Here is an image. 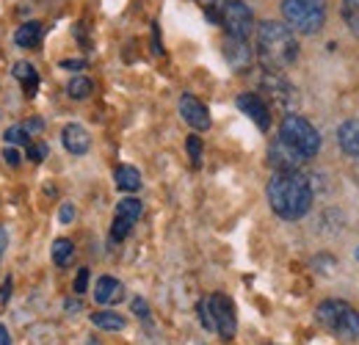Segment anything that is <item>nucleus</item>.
<instances>
[{
    "instance_id": "17",
    "label": "nucleus",
    "mask_w": 359,
    "mask_h": 345,
    "mask_svg": "<svg viewBox=\"0 0 359 345\" xmlns=\"http://www.w3.org/2000/svg\"><path fill=\"white\" fill-rule=\"evenodd\" d=\"M42 34H45L42 22H25V25H20V28H17L14 42L28 50V47H36V44L42 42Z\"/></svg>"
},
{
    "instance_id": "10",
    "label": "nucleus",
    "mask_w": 359,
    "mask_h": 345,
    "mask_svg": "<svg viewBox=\"0 0 359 345\" xmlns=\"http://www.w3.org/2000/svg\"><path fill=\"white\" fill-rule=\"evenodd\" d=\"M180 116H182L194 130L210 128V114H208L205 102L196 100L194 94H182V97H180Z\"/></svg>"
},
{
    "instance_id": "31",
    "label": "nucleus",
    "mask_w": 359,
    "mask_h": 345,
    "mask_svg": "<svg viewBox=\"0 0 359 345\" xmlns=\"http://www.w3.org/2000/svg\"><path fill=\"white\" fill-rule=\"evenodd\" d=\"M61 224H69V221H72V218H75V208H72V205H64V208H61Z\"/></svg>"
},
{
    "instance_id": "26",
    "label": "nucleus",
    "mask_w": 359,
    "mask_h": 345,
    "mask_svg": "<svg viewBox=\"0 0 359 345\" xmlns=\"http://www.w3.org/2000/svg\"><path fill=\"white\" fill-rule=\"evenodd\" d=\"M28 158L36 161V163H42L47 158V147L45 144H28Z\"/></svg>"
},
{
    "instance_id": "20",
    "label": "nucleus",
    "mask_w": 359,
    "mask_h": 345,
    "mask_svg": "<svg viewBox=\"0 0 359 345\" xmlns=\"http://www.w3.org/2000/svg\"><path fill=\"white\" fill-rule=\"evenodd\" d=\"M14 78H17V81L25 86V91H28V94H34V91H36V86H39V75H36V69H34L31 64H25V61L14 67Z\"/></svg>"
},
{
    "instance_id": "33",
    "label": "nucleus",
    "mask_w": 359,
    "mask_h": 345,
    "mask_svg": "<svg viewBox=\"0 0 359 345\" xmlns=\"http://www.w3.org/2000/svg\"><path fill=\"white\" fill-rule=\"evenodd\" d=\"M6 249H8V232L0 226V259H3V255H6Z\"/></svg>"
},
{
    "instance_id": "22",
    "label": "nucleus",
    "mask_w": 359,
    "mask_h": 345,
    "mask_svg": "<svg viewBox=\"0 0 359 345\" xmlns=\"http://www.w3.org/2000/svg\"><path fill=\"white\" fill-rule=\"evenodd\" d=\"M72 252H75V246H72V241H67V238H58L55 243H53V262L55 265H67L69 257H72Z\"/></svg>"
},
{
    "instance_id": "23",
    "label": "nucleus",
    "mask_w": 359,
    "mask_h": 345,
    "mask_svg": "<svg viewBox=\"0 0 359 345\" xmlns=\"http://www.w3.org/2000/svg\"><path fill=\"white\" fill-rule=\"evenodd\" d=\"M91 88H94V83H91L89 78H72L69 86H67V94H69L72 100H86L91 94Z\"/></svg>"
},
{
    "instance_id": "12",
    "label": "nucleus",
    "mask_w": 359,
    "mask_h": 345,
    "mask_svg": "<svg viewBox=\"0 0 359 345\" xmlns=\"http://www.w3.org/2000/svg\"><path fill=\"white\" fill-rule=\"evenodd\" d=\"M224 58L235 72H243V69H249V67H252V47L246 44V39L226 36L224 39Z\"/></svg>"
},
{
    "instance_id": "1",
    "label": "nucleus",
    "mask_w": 359,
    "mask_h": 345,
    "mask_svg": "<svg viewBox=\"0 0 359 345\" xmlns=\"http://www.w3.org/2000/svg\"><path fill=\"white\" fill-rule=\"evenodd\" d=\"M266 194H269L271 210L285 221H299L313 210V180L302 172H276L269 180Z\"/></svg>"
},
{
    "instance_id": "14",
    "label": "nucleus",
    "mask_w": 359,
    "mask_h": 345,
    "mask_svg": "<svg viewBox=\"0 0 359 345\" xmlns=\"http://www.w3.org/2000/svg\"><path fill=\"white\" fill-rule=\"evenodd\" d=\"M61 138H64V147H67L69 155H86V152H89L91 135L83 125H67Z\"/></svg>"
},
{
    "instance_id": "35",
    "label": "nucleus",
    "mask_w": 359,
    "mask_h": 345,
    "mask_svg": "<svg viewBox=\"0 0 359 345\" xmlns=\"http://www.w3.org/2000/svg\"><path fill=\"white\" fill-rule=\"evenodd\" d=\"M0 345H11V334H8V329L0 323Z\"/></svg>"
},
{
    "instance_id": "34",
    "label": "nucleus",
    "mask_w": 359,
    "mask_h": 345,
    "mask_svg": "<svg viewBox=\"0 0 359 345\" xmlns=\"http://www.w3.org/2000/svg\"><path fill=\"white\" fill-rule=\"evenodd\" d=\"M22 128H25V133H36V130H42L45 125H42V119H31V122H25Z\"/></svg>"
},
{
    "instance_id": "37",
    "label": "nucleus",
    "mask_w": 359,
    "mask_h": 345,
    "mask_svg": "<svg viewBox=\"0 0 359 345\" xmlns=\"http://www.w3.org/2000/svg\"><path fill=\"white\" fill-rule=\"evenodd\" d=\"M354 174H357V180H359V158H357V169H354Z\"/></svg>"
},
{
    "instance_id": "5",
    "label": "nucleus",
    "mask_w": 359,
    "mask_h": 345,
    "mask_svg": "<svg viewBox=\"0 0 359 345\" xmlns=\"http://www.w3.org/2000/svg\"><path fill=\"white\" fill-rule=\"evenodd\" d=\"M315 318H318V323L326 326L329 332H334V334H340V337L359 340V312L351 304L329 299V302L318 304Z\"/></svg>"
},
{
    "instance_id": "32",
    "label": "nucleus",
    "mask_w": 359,
    "mask_h": 345,
    "mask_svg": "<svg viewBox=\"0 0 359 345\" xmlns=\"http://www.w3.org/2000/svg\"><path fill=\"white\" fill-rule=\"evenodd\" d=\"M86 67V61H61V69H72V72H78V69H83Z\"/></svg>"
},
{
    "instance_id": "21",
    "label": "nucleus",
    "mask_w": 359,
    "mask_h": 345,
    "mask_svg": "<svg viewBox=\"0 0 359 345\" xmlns=\"http://www.w3.org/2000/svg\"><path fill=\"white\" fill-rule=\"evenodd\" d=\"M340 14H343V22H346V28L359 36V0H343L340 3Z\"/></svg>"
},
{
    "instance_id": "13",
    "label": "nucleus",
    "mask_w": 359,
    "mask_h": 345,
    "mask_svg": "<svg viewBox=\"0 0 359 345\" xmlns=\"http://www.w3.org/2000/svg\"><path fill=\"white\" fill-rule=\"evenodd\" d=\"M269 161L276 172H299L302 163H304V158L296 155V152H293L290 147H285L282 141H276V144L269 149Z\"/></svg>"
},
{
    "instance_id": "16",
    "label": "nucleus",
    "mask_w": 359,
    "mask_h": 345,
    "mask_svg": "<svg viewBox=\"0 0 359 345\" xmlns=\"http://www.w3.org/2000/svg\"><path fill=\"white\" fill-rule=\"evenodd\" d=\"M337 144L348 158H359V119H348L337 128Z\"/></svg>"
},
{
    "instance_id": "18",
    "label": "nucleus",
    "mask_w": 359,
    "mask_h": 345,
    "mask_svg": "<svg viewBox=\"0 0 359 345\" xmlns=\"http://www.w3.org/2000/svg\"><path fill=\"white\" fill-rule=\"evenodd\" d=\"M114 180H116V188L125 191V194H135L141 188V174L133 166H119L114 172Z\"/></svg>"
},
{
    "instance_id": "9",
    "label": "nucleus",
    "mask_w": 359,
    "mask_h": 345,
    "mask_svg": "<svg viewBox=\"0 0 359 345\" xmlns=\"http://www.w3.org/2000/svg\"><path fill=\"white\" fill-rule=\"evenodd\" d=\"M141 202L138 199H122L119 205H116V216H114V226H111V238L114 241H125L128 235H130V229H133V224L141 218Z\"/></svg>"
},
{
    "instance_id": "24",
    "label": "nucleus",
    "mask_w": 359,
    "mask_h": 345,
    "mask_svg": "<svg viewBox=\"0 0 359 345\" xmlns=\"http://www.w3.org/2000/svg\"><path fill=\"white\" fill-rule=\"evenodd\" d=\"M3 138H6V144H31V138H28V133L22 125H14V128H8L3 133Z\"/></svg>"
},
{
    "instance_id": "8",
    "label": "nucleus",
    "mask_w": 359,
    "mask_h": 345,
    "mask_svg": "<svg viewBox=\"0 0 359 345\" xmlns=\"http://www.w3.org/2000/svg\"><path fill=\"white\" fill-rule=\"evenodd\" d=\"M208 302V309H210V318H213V332H219L224 340L235 337V306L226 299L224 293H213Z\"/></svg>"
},
{
    "instance_id": "6",
    "label": "nucleus",
    "mask_w": 359,
    "mask_h": 345,
    "mask_svg": "<svg viewBox=\"0 0 359 345\" xmlns=\"http://www.w3.org/2000/svg\"><path fill=\"white\" fill-rule=\"evenodd\" d=\"M219 22L226 28V36L246 39L255 28V14L243 0H224L219 8Z\"/></svg>"
},
{
    "instance_id": "2",
    "label": "nucleus",
    "mask_w": 359,
    "mask_h": 345,
    "mask_svg": "<svg viewBox=\"0 0 359 345\" xmlns=\"http://www.w3.org/2000/svg\"><path fill=\"white\" fill-rule=\"evenodd\" d=\"M257 58L266 67V72H282L296 64L299 58V42L293 28L287 22L266 20L257 28Z\"/></svg>"
},
{
    "instance_id": "11",
    "label": "nucleus",
    "mask_w": 359,
    "mask_h": 345,
    "mask_svg": "<svg viewBox=\"0 0 359 345\" xmlns=\"http://www.w3.org/2000/svg\"><path fill=\"white\" fill-rule=\"evenodd\" d=\"M238 108H241V111H243V114H246V116H249V119H252L257 128L263 130V133L271 128L269 105H266V102H263L257 94H241V97H238Z\"/></svg>"
},
{
    "instance_id": "15",
    "label": "nucleus",
    "mask_w": 359,
    "mask_h": 345,
    "mask_svg": "<svg viewBox=\"0 0 359 345\" xmlns=\"http://www.w3.org/2000/svg\"><path fill=\"white\" fill-rule=\"evenodd\" d=\"M125 299V288L114 276H100L94 288V302L97 304H119Z\"/></svg>"
},
{
    "instance_id": "19",
    "label": "nucleus",
    "mask_w": 359,
    "mask_h": 345,
    "mask_svg": "<svg viewBox=\"0 0 359 345\" xmlns=\"http://www.w3.org/2000/svg\"><path fill=\"white\" fill-rule=\"evenodd\" d=\"M91 323H94L97 329H105V332H119V329H125V318L116 315V312H94V315H91Z\"/></svg>"
},
{
    "instance_id": "4",
    "label": "nucleus",
    "mask_w": 359,
    "mask_h": 345,
    "mask_svg": "<svg viewBox=\"0 0 359 345\" xmlns=\"http://www.w3.org/2000/svg\"><path fill=\"white\" fill-rule=\"evenodd\" d=\"M279 141H282L285 147H290L296 155H302L304 161H310L313 155H318V149H320V135H318V130H315L304 116H296V114H287V116L282 119Z\"/></svg>"
},
{
    "instance_id": "38",
    "label": "nucleus",
    "mask_w": 359,
    "mask_h": 345,
    "mask_svg": "<svg viewBox=\"0 0 359 345\" xmlns=\"http://www.w3.org/2000/svg\"><path fill=\"white\" fill-rule=\"evenodd\" d=\"M357 257H359V249H357Z\"/></svg>"
},
{
    "instance_id": "25",
    "label": "nucleus",
    "mask_w": 359,
    "mask_h": 345,
    "mask_svg": "<svg viewBox=\"0 0 359 345\" xmlns=\"http://www.w3.org/2000/svg\"><path fill=\"white\" fill-rule=\"evenodd\" d=\"M188 152H191L194 166H199V163H202V141H199L196 135H191V138H188Z\"/></svg>"
},
{
    "instance_id": "36",
    "label": "nucleus",
    "mask_w": 359,
    "mask_h": 345,
    "mask_svg": "<svg viewBox=\"0 0 359 345\" xmlns=\"http://www.w3.org/2000/svg\"><path fill=\"white\" fill-rule=\"evenodd\" d=\"M8 296H11V279H6V282H3V302H6Z\"/></svg>"
},
{
    "instance_id": "28",
    "label": "nucleus",
    "mask_w": 359,
    "mask_h": 345,
    "mask_svg": "<svg viewBox=\"0 0 359 345\" xmlns=\"http://www.w3.org/2000/svg\"><path fill=\"white\" fill-rule=\"evenodd\" d=\"M86 288H89V271L81 268L78 271V279H75V293H86Z\"/></svg>"
},
{
    "instance_id": "7",
    "label": "nucleus",
    "mask_w": 359,
    "mask_h": 345,
    "mask_svg": "<svg viewBox=\"0 0 359 345\" xmlns=\"http://www.w3.org/2000/svg\"><path fill=\"white\" fill-rule=\"evenodd\" d=\"M260 86H263V91L269 94V100L276 108H282V111H296L299 94H296L293 83H287V81L282 78V72H266L263 81H260Z\"/></svg>"
},
{
    "instance_id": "30",
    "label": "nucleus",
    "mask_w": 359,
    "mask_h": 345,
    "mask_svg": "<svg viewBox=\"0 0 359 345\" xmlns=\"http://www.w3.org/2000/svg\"><path fill=\"white\" fill-rule=\"evenodd\" d=\"M133 312L138 318H147V315H149V306H147L144 299H133Z\"/></svg>"
},
{
    "instance_id": "3",
    "label": "nucleus",
    "mask_w": 359,
    "mask_h": 345,
    "mask_svg": "<svg viewBox=\"0 0 359 345\" xmlns=\"http://www.w3.org/2000/svg\"><path fill=\"white\" fill-rule=\"evenodd\" d=\"M282 17L287 28L313 36L326 22V0H282Z\"/></svg>"
},
{
    "instance_id": "29",
    "label": "nucleus",
    "mask_w": 359,
    "mask_h": 345,
    "mask_svg": "<svg viewBox=\"0 0 359 345\" xmlns=\"http://www.w3.org/2000/svg\"><path fill=\"white\" fill-rule=\"evenodd\" d=\"M3 158H6L8 166H20V152H17L14 147H8V144H6V149H3Z\"/></svg>"
},
{
    "instance_id": "27",
    "label": "nucleus",
    "mask_w": 359,
    "mask_h": 345,
    "mask_svg": "<svg viewBox=\"0 0 359 345\" xmlns=\"http://www.w3.org/2000/svg\"><path fill=\"white\" fill-rule=\"evenodd\" d=\"M199 320L208 332H213V318H210V309H208V302H199Z\"/></svg>"
}]
</instances>
